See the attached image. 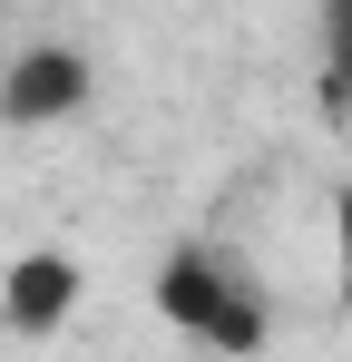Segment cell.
<instances>
[{
	"label": "cell",
	"instance_id": "4",
	"mask_svg": "<svg viewBox=\"0 0 352 362\" xmlns=\"http://www.w3.org/2000/svg\"><path fill=\"white\" fill-rule=\"evenodd\" d=\"M323 69L333 88H352V0H323Z\"/></svg>",
	"mask_w": 352,
	"mask_h": 362
},
{
	"label": "cell",
	"instance_id": "1",
	"mask_svg": "<svg viewBox=\"0 0 352 362\" xmlns=\"http://www.w3.org/2000/svg\"><path fill=\"white\" fill-rule=\"evenodd\" d=\"M157 313H167L176 333L216 343V353H254L264 343V294L235 274L225 255H206V245H176L167 264H157Z\"/></svg>",
	"mask_w": 352,
	"mask_h": 362
},
{
	"label": "cell",
	"instance_id": "3",
	"mask_svg": "<svg viewBox=\"0 0 352 362\" xmlns=\"http://www.w3.org/2000/svg\"><path fill=\"white\" fill-rule=\"evenodd\" d=\"M69 303H78V264H69V255H49V245H40V255H20V264L0 274V313H10L20 333H49Z\"/></svg>",
	"mask_w": 352,
	"mask_h": 362
},
{
	"label": "cell",
	"instance_id": "2",
	"mask_svg": "<svg viewBox=\"0 0 352 362\" xmlns=\"http://www.w3.org/2000/svg\"><path fill=\"white\" fill-rule=\"evenodd\" d=\"M98 98V69L78 59V49H20L10 59V78H0V118L10 127H59V118H78Z\"/></svg>",
	"mask_w": 352,
	"mask_h": 362
},
{
	"label": "cell",
	"instance_id": "5",
	"mask_svg": "<svg viewBox=\"0 0 352 362\" xmlns=\"http://www.w3.org/2000/svg\"><path fill=\"white\" fill-rule=\"evenodd\" d=\"M333 274H343V303H352V167L333 186Z\"/></svg>",
	"mask_w": 352,
	"mask_h": 362
}]
</instances>
